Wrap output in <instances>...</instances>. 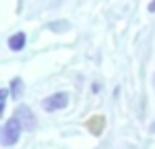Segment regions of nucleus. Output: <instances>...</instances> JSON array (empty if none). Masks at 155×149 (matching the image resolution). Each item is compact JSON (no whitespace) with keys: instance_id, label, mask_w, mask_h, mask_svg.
Here are the masks:
<instances>
[{"instance_id":"obj_1","label":"nucleus","mask_w":155,"mask_h":149,"mask_svg":"<svg viewBox=\"0 0 155 149\" xmlns=\"http://www.w3.org/2000/svg\"><path fill=\"white\" fill-rule=\"evenodd\" d=\"M21 128H24V126H21V121H19L17 117L7 119V121H5V126H2V130H0V143H2L5 147L15 145V143H17V138H19Z\"/></svg>"},{"instance_id":"obj_2","label":"nucleus","mask_w":155,"mask_h":149,"mask_svg":"<svg viewBox=\"0 0 155 149\" xmlns=\"http://www.w3.org/2000/svg\"><path fill=\"white\" fill-rule=\"evenodd\" d=\"M68 107V94L66 92H58V94H51L43 100V109L45 111H60Z\"/></svg>"},{"instance_id":"obj_3","label":"nucleus","mask_w":155,"mask_h":149,"mask_svg":"<svg viewBox=\"0 0 155 149\" xmlns=\"http://www.w3.org/2000/svg\"><path fill=\"white\" fill-rule=\"evenodd\" d=\"M15 117L21 121L24 130H28V132H32V130H34V126H36V117H34V113L30 111V107L19 104V107H17V111H15Z\"/></svg>"},{"instance_id":"obj_4","label":"nucleus","mask_w":155,"mask_h":149,"mask_svg":"<svg viewBox=\"0 0 155 149\" xmlns=\"http://www.w3.org/2000/svg\"><path fill=\"white\" fill-rule=\"evenodd\" d=\"M24 45H26V34L24 32H17L9 39V49L11 51H19V49H24Z\"/></svg>"},{"instance_id":"obj_5","label":"nucleus","mask_w":155,"mask_h":149,"mask_svg":"<svg viewBox=\"0 0 155 149\" xmlns=\"http://www.w3.org/2000/svg\"><path fill=\"white\" fill-rule=\"evenodd\" d=\"M21 85H24V83H21V79H19V77L11 81V92H13V96H15V98H19V96H21V92H24V90H21Z\"/></svg>"},{"instance_id":"obj_6","label":"nucleus","mask_w":155,"mask_h":149,"mask_svg":"<svg viewBox=\"0 0 155 149\" xmlns=\"http://www.w3.org/2000/svg\"><path fill=\"white\" fill-rule=\"evenodd\" d=\"M100 126L104 128V119H102V117H94V119H91V130H94L96 134L100 132Z\"/></svg>"},{"instance_id":"obj_7","label":"nucleus","mask_w":155,"mask_h":149,"mask_svg":"<svg viewBox=\"0 0 155 149\" xmlns=\"http://www.w3.org/2000/svg\"><path fill=\"white\" fill-rule=\"evenodd\" d=\"M5 100H7V90H2V96H0V115L5 113Z\"/></svg>"},{"instance_id":"obj_8","label":"nucleus","mask_w":155,"mask_h":149,"mask_svg":"<svg viewBox=\"0 0 155 149\" xmlns=\"http://www.w3.org/2000/svg\"><path fill=\"white\" fill-rule=\"evenodd\" d=\"M53 30H62V28H66V24H58V26H51Z\"/></svg>"},{"instance_id":"obj_9","label":"nucleus","mask_w":155,"mask_h":149,"mask_svg":"<svg viewBox=\"0 0 155 149\" xmlns=\"http://www.w3.org/2000/svg\"><path fill=\"white\" fill-rule=\"evenodd\" d=\"M149 11H151V13H153V11H155V0H153V2H151V5H149Z\"/></svg>"}]
</instances>
